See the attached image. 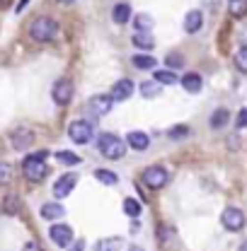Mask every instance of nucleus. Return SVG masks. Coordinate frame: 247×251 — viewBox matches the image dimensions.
<instances>
[{
	"mask_svg": "<svg viewBox=\"0 0 247 251\" xmlns=\"http://www.w3.org/2000/svg\"><path fill=\"white\" fill-rule=\"evenodd\" d=\"M44 159H46V152H44V150H39V152L30 155L25 162H22V172H25L27 181L39 184V181H44V179H46L49 167H46V162H44Z\"/></svg>",
	"mask_w": 247,
	"mask_h": 251,
	"instance_id": "obj_1",
	"label": "nucleus"
},
{
	"mask_svg": "<svg viewBox=\"0 0 247 251\" xmlns=\"http://www.w3.org/2000/svg\"><path fill=\"white\" fill-rule=\"evenodd\" d=\"M97 150H99V155L107 157V159H122L126 155V143L119 135H114V133H102L97 138Z\"/></svg>",
	"mask_w": 247,
	"mask_h": 251,
	"instance_id": "obj_2",
	"label": "nucleus"
},
{
	"mask_svg": "<svg viewBox=\"0 0 247 251\" xmlns=\"http://www.w3.org/2000/svg\"><path fill=\"white\" fill-rule=\"evenodd\" d=\"M56 34H59V25L51 17H36L30 25V36H31V41H36V44L54 41Z\"/></svg>",
	"mask_w": 247,
	"mask_h": 251,
	"instance_id": "obj_3",
	"label": "nucleus"
},
{
	"mask_svg": "<svg viewBox=\"0 0 247 251\" xmlns=\"http://www.w3.org/2000/svg\"><path fill=\"white\" fill-rule=\"evenodd\" d=\"M167 179H170L167 169H165V167H157V164L148 167V169L143 172V184H146L148 188H162V186H167Z\"/></svg>",
	"mask_w": 247,
	"mask_h": 251,
	"instance_id": "obj_4",
	"label": "nucleus"
},
{
	"mask_svg": "<svg viewBox=\"0 0 247 251\" xmlns=\"http://www.w3.org/2000/svg\"><path fill=\"white\" fill-rule=\"evenodd\" d=\"M68 138L73 143H78V145H85V143L93 140V126L88 121H73L68 126Z\"/></svg>",
	"mask_w": 247,
	"mask_h": 251,
	"instance_id": "obj_5",
	"label": "nucleus"
},
{
	"mask_svg": "<svg viewBox=\"0 0 247 251\" xmlns=\"http://www.w3.org/2000/svg\"><path fill=\"white\" fill-rule=\"evenodd\" d=\"M73 82L68 80V77H61V80H56V85H54V90H51V97H54V101L59 104V106H65V104H70V99H73Z\"/></svg>",
	"mask_w": 247,
	"mask_h": 251,
	"instance_id": "obj_6",
	"label": "nucleus"
},
{
	"mask_svg": "<svg viewBox=\"0 0 247 251\" xmlns=\"http://www.w3.org/2000/svg\"><path fill=\"white\" fill-rule=\"evenodd\" d=\"M112 106H114V101H112V97H109V94H94L93 99L88 101V111L93 114L94 119L107 116V114L112 111Z\"/></svg>",
	"mask_w": 247,
	"mask_h": 251,
	"instance_id": "obj_7",
	"label": "nucleus"
},
{
	"mask_svg": "<svg viewBox=\"0 0 247 251\" xmlns=\"http://www.w3.org/2000/svg\"><path fill=\"white\" fill-rule=\"evenodd\" d=\"M220 220H223V227L228 232H240L245 227V213L240 208H225Z\"/></svg>",
	"mask_w": 247,
	"mask_h": 251,
	"instance_id": "obj_8",
	"label": "nucleus"
},
{
	"mask_svg": "<svg viewBox=\"0 0 247 251\" xmlns=\"http://www.w3.org/2000/svg\"><path fill=\"white\" fill-rule=\"evenodd\" d=\"M49 237H51V242H54L56 247H61V249L73 244V229H70L68 225H61V222H59V225H51Z\"/></svg>",
	"mask_w": 247,
	"mask_h": 251,
	"instance_id": "obj_9",
	"label": "nucleus"
},
{
	"mask_svg": "<svg viewBox=\"0 0 247 251\" xmlns=\"http://www.w3.org/2000/svg\"><path fill=\"white\" fill-rule=\"evenodd\" d=\"M75 184H78V174H75V172H65L63 176L56 179V184H54V196H56V198L70 196V191L75 188Z\"/></svg>",
	"mask_w": 247,
	"mask_h": 251,
	"instance_id": "obj_10",
	"label": "nucleus"
},
{
	"mask_svg": "<svg viewBox=\"0 0 247 251\" xmlns=\"http://www.w3.org/2000/svg\"><path fill=\"white\" fill-rule=\"evenodd\" d=\"M133 90H136L133 80L124 77V80H117V82H114V87H112L109 97H112V101H126V99L133 94Z\"/></svg>",
	"mask_w": 247,
	"mask_h": 251,
	"instance_id": "obj_11",
	"label": "nucleus"
},
{
	"mask_svg": "<svg viewBox=\"0 0 247 251\" xmlns=\"http://www.w3.org/2000/svg\"><path fill=\"white\" fill-rule=\"evenodd\" d=\"M10 140H12L15 150H27V148H31V143H34V133H31L30 128H17L10 135Z\"/></svg>",
	"mask_w": 247,
	"mask_h": 251,
	"instance_id": "obj_12",
	"label": "nucleus"
},
{
	"mask_svg": "<svg viewBox=\"0 0 247 251\" xmlns=\"http://www.w3.org/2000/svg\"><path fill=\"white\" fill-rule=\"evenodd\" d=\"M201 27H204V12H201V10L186 12V17H185V31L186 34H196Z\"/></svg>",
	"mask_w": 247,
	"mask_h": 251,
	"instance_id": "obj_13",
	"label": "nucleus"
},
{
	"mask_svg": "<svg viewBox=\"0 0 247 251\" xmlns=\"http://www.w3.org/2000/svg\"><path fill=\"white\" fill-rule=\"evenodd\" d=\"M126 143H128V148L143 152V150H148V143H151V140H148L146 133H141V130H131V133L126 135Z\"/></svg>",
	"mask_w": 247,
	"mask_h": 251,
	"instance_id": "obj_14",
	"label": "nucleus"
},
{
	"mask_svg": "<svg viewBox=\"0 0 247 251\" xmlns=\"http://www.w3.org/2000/svg\"><path fill=\"white\" fill-rule=\"evenodd\" d=\"M182 87H185L189 94H196V92H201L204 80H201L199 73H186V75H182Z\"/></svg>",
	"mask_w": 247,
	"mask_h": 251,
	"instance_id": "obj_15",
	"label": "nucleus"
},
{
	"mask_svg": "<svg viewBox=\"0 0 247 251\" xmlns=\"http://www.w3.org/2000/svg\"><path fill=\"white\" fill-rule=\"evenodd\" d=\"M131 41H133V46H138V49H143V51H148V49L155 46V39L151 31H136V34L131 36Z\"/></svg>",
	"mask_w": 247,
	"mask_h": 251,
	"instance_id": "obj_16",
	"label": "nucleus"
},
{
	"mask_svg": "<svg viewBox=\"0 0 247 251\" xmlns=\"http://www.w3.org/2000/svg\"><path fill=\"white\" fill-rule=\"evenodd\" d=\"M63 213L65 210H63V205H59V203H44L41 205V218L44 220H54L56 222V220L63 218Z\"/></svg>",
	"mask_w": 247,
	"mask_h": 251,
	"instance_id": "obj_17",
	"label": "nucleus"
},
{
	"mask_svg": "<svg viewBox=\"0 0 247 251\" xmlns=\"http://www.w3.org/2000/svg\"><path fill=\"white\" fill-rule=\"evenodd\" d=\"M112 20H114L117 25H126V22L131 20V7H128L126 2L114 5V10H112Z\"/></svg>",
	"mask_w": 247,
	"mask_h": 251,
	"instance_id": "obj_18",
	"label": "nucleus"
},
{
	"mask_svg": "<svg viewBox=\"0 0 247 251\" xmlns=\"http://www.w3.org/2000/svg\"><path fill=\"white\" fill-rule=\"evenodd\" d=\"M153 80L155 82H160V85H175L180 77L175 75V70H170V68H167V70H155Z\"/></svg>",
	"mask_w": 247,
	"mask_h": 251,
	"instance_id": "obj_19",
	"label": "nucleus"
},
{
	"mask_svg": "<svg viewBox=\"0 0 247 251\" xmlns=\"http://www.w3.org/2000/svg\"><path fill=\"white\" fill-rule=\"evenodd\" d=\"M228 121H230V114H228V109H216V111H214V114H211V121H209V124H211V128H225V124H228Z\"/></svg>",
	"mask_w": 247,
	"mask_h": 251,
	"instance_id": "obj_20",
	"label": "nucleus"
},
{
	"mask_svg": "<svg viewBox=\"0 0 247 251\" xmlns=\"http://www.w3.org/2000/svg\"><path fill=\"white\" fill-rule=\"evenodd\" d=\"M131 63L138 68V70H153L155 68V56H146V53H138V56H133L131 58Z\"/></svg>",
	"mask_w": 247,
	"mask_h": 251,
	"instance_id": "obj_21",
	"label": "nucleus"
},
{
	"mask_svg": "<svg viewBox=\"0 0 247 251\" xmlns=\"http://www.w3.org/2000/svg\"><path fill=\"white\" fill-rule=\"evenodd\" d=\"M122 249V237H107L97 242V251H119Z\"/></svg>",
	"mask_w": 247,
	"mask_h": 251,
	"instance_id": "obj_22",
	"label": "nucleus"
},
{
	"mask_svg": "<svg viewBox=\"0 0 247 251\" xmlns=\"http://www.w3.org/2000/svg\"><path fill=\"white\" fill-rule=\"evenodd\" d=\"M133 27H136V31H151L153 29V17L141 12V15L133 17Z\"/></svg>",
	"mask_w": 247,
	"mask_h": 251,
	"instance_id": "obj_23",
	"label": "nucleus"
},
{
	"mask_svg": "<svg viewBox=\"0 0 247 251\" xmlns=\"http://www.w3.org/2000/svg\"><path fill=\"white\" fill-rule=\"evenodd\" d=\"M94 179H97V181H102V184H107V186L119 184V176H117L114 172H107V169H97V172H94Z\"/></svg>",
	"mask_w": 247,
	"mask_h": 251,
	"instance_id": "obj_24",
	"label": "nucleus"
},
{
	"mask_svg": "<svg viewBox=\"0 0 247 251\" xmlns=\"http://www.w3.org/2000/svg\"><path fill=\"white\" fill-rule=\"evenodd\" d=\"M141 94L146 97V99H153L160 94V82H155V80H146L143 85H141Z\"/></svg>",
	"mask_w": 247,
	"mask_h": 251,
	"instance_id": "obj_25",
	"label": "nucleus"
},
{
	"mask_svg": "<svg viewBox=\"0 0 247 251\" xmlns=\"http://www.w3.org/2000/svg\"><path fill=\"white\" fill-rule=\"evenodd\" d=\"M124 213H126L128 218H138V215H141V203L133 201V198H126V201H124Z\"/></svg>",
	"mask_w": 247,
	"mask_h": 251,
	"instance_id": "obj_26",
	"label": "nucleus"
},
{
	"mask_svg": "<svg viewBox=\"0 0 247 251\" xmlns=\"http://www.w3.org/2000/svg\"><path fill=\"white\" fill-rule=\"evenodd\" d=\"M235 65H238V70L247 73V46H240V49H238V53H235Z\"/></svg>",
	"mask_w": 247,
	"mask_h": 251,
	"instance_id": "obj_27",
	"label": "nucleus"
},
{
	"mask_svg": "<svg viewBox=\"0 0 247 251\" xmlns=\"http://www.w3.org/2000/svg\"><path fill=\"white\" fill-rule=\"evenodd\" d=\"M230 12L235 17H243L247 12V0H230Z\"/></svg>",
	"mask_w": 247,
	"mask_h": 251,
	"instance_id": "obj_28",
	"label": "nucleus"
},
{
	"mask_svg": "<svg viewBox=\"0 0 247 251\" xmlns=\"http://www.w3.org/2000/svg\"><path fill=\"white\" fill-rule=\"evenodd\" d=\"M165 63H167V68H170V70H177V68H182V65H185V58H182L180 53H170V56L165 58Z\"/></svg>",
	"mask_w": 247,
	"mask_h": 251,
	"instance_id": "obj_29",
	"label": "nucleus"
},
{
	"mask_svg": "<svg viewBox=\"0 0 247 251\" xmlns=\"http://www.w3.org/2000/svg\"><path fill=\"white\" fill-rule=\"evenodd\" d=\"M12 179V167L7 162H0V184H10Z\"/></svg>",
	"mask_w": 247,
	"mask_h": 251,
	"instance_id": "obj_30",
	"label": "nucleus"
},
{
	"mask_svg": "<svg viewBox=\"0 0 247 251\" xmlns=\"http://www.w3.org/2000/svg\"><path fill=\"white\" fill-rule=\"evenodd\" d=\"M56 159L63 164H80V157L73 155V152H56Z\"/></svg>",
	"mask_w": 247,
	"mask_h": 251,
	"instance_id": "obj_31",
	"label": "nucleus"
},
{
	"mask_svg": "<svg viewBox=\"0 0 247 251\" xmlns=\"http://www.w3.org/2000/svg\"><path fill=\"white\" fill-rule=\"evenodd\" d=\"M186 133H189V128H186V126H175V128L170 130V138H185Z\"/></svg>",
	"mask_w": 247,
	"mask_h": 251,
	"instance_id": "obj_32",
	"label": "nucleus"
},
{
	"mask_svg": "<svg viewBox=\"0 0 247 251\" xmlns=\"http://www.w3.org/2000/svg\"><path fill=\"white\" fill-rule=\"evenodd\" d=\"M235 126H238V128H247V106L240 109V114H238V119H235Z\"/></svg>",
	"mask_w": 247,
	"mask_h": 251,
	"instance_id": "obj_33",
	"label": "nucleus"
},
{
	"mask_svg": "<svg viewBox=\"0 0 247 251\" xmlns=\"http://www.w3.org/2000/svg\"><path fill=\"white\" fill-rule=\"evenodd\" d=\"M22 251H44V249H41V244H39V242H27Z\"/></svg>",
	"mask_w": 247,
	"mask_h": 251,
	"instance_id": "obj_34",
	"label": "nucleus"
},
{
	"mask_svg": "<svg viewBox=\"0 0 247 251\" xmlns=\"http://www.w3.org/2000/svg\"><path fill=\"white\" fill-rule=\"evenodd\" d=\"M5 203H7V208H5V210H7V213H15V198L10 196V198H7Z\"/></svg>",
	"mask_w": 247,
	"mask_h": 251,
	"instance_id": "obj_35",
	"label": "nucleus"
},
{
	"mask_svg": "<svg viewBox=\"0 0 247 251\" xmlns=\"http://www.w3.org/2000/svg\"><path fill=\"white\" fill-rule=\"evenodd\" d=\"M27 2H30V0H20V2H17V7H15V12H22V10L27 7Z\"/></svg>",
	"mask_w": 247,
	"mask_h": 251,
	"instance_id": "obj_36",
	"label": "nucleus"
},
{
	"mask_svg": "<svg viewBox=\"0 0 247 251\" xmlns=\"http://www.w3.org/2000/svg\"><path fill=\"white\" fill-rule=\"evenodd\" d=\"M83 249H85V247H83V242H75V247H70L68 251H83Z\"/></svg>",
	"mask_w": 247,
	"mask_h": 251,
	"instance_id": "obj_37",
	"label": "nucleus"
},
{
	"mask_svg": "<svg viewBox=\"0 0 247 251\" xmlns=\"http://www.w3.org/2000/svg\"><path fill=\"white\" fill-rule=\"evenodd\" d=\"M240 251H247V242H245V244H243V247H240Z\"/></svg>",
	"mask_w": 247,
	"mask_h": 251,
	"instance_id": "obj_38",
	"label": "nucleus"
},
{
	"mask_svg": "<svg viewBox=\"0 0 247 251\" xmlns=\"http://www.w3.org/2000/svg\"><path fill=\"white\" fill-rule=\"evenodd\" d=\"M131 251H141V249H136V247H131Z\"/></svg>",
	"mask_w": 247,
	"mask_h": 251,
	"instance_id": "obj_39",
	"label": "nucleus"
},
{
	"mask_svg": "<svg viewBox=\"0 0 247 251\" xmlns=\"http://www.w3.org/2000/svg\"><path fill=\"white\" fill-rule=\"evenodd\" d=\"M61 2H73V0H61Z\"/></svg>",
	"mask_w": 247,
	"mask_h": 251,
	"instance_id": "obj_40",
	"label": "nucleus"
}]
</instances>
